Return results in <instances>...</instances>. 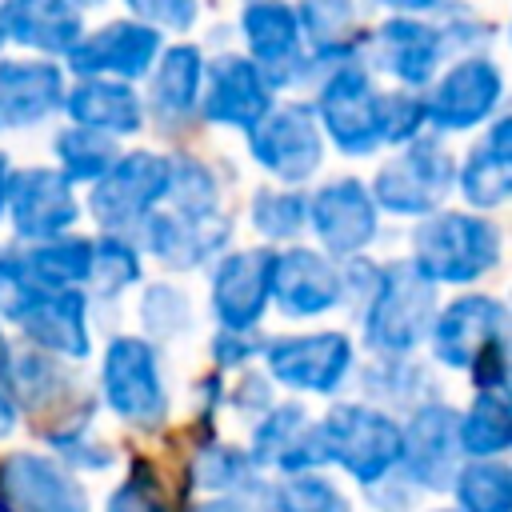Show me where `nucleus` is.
<instances>
[{"label":"nucleus","instance_id":"1","mask_svg":"<svg viewBox=\"0 0 512 512\" xmlns=\"http://www.w3.org/2000/svg\"><path fill=\"white\" fill-rule=\"evenodd\" d=\"M504 256V232L480 216L460 208H440L412 228V268L428 284H472L484 280Z\"/></svg>","mask_w":512,"mask_h":512},{"label":"nucleus","instance_id":"2","mask_svg":"<svg viewBox=\"0 0 512 512\" xmlns=\"http://www.w3.org/2000/svg\"><path fill=\"white\" fill-rule=\"evenodd\" d=\"M436 316V284H428L408 260L380 264L368 300L360 304V332L376 356H408L428 340Z\"/></svg>","mask_w":512,"mask_h":512},{"label":"nucleus","instance_id":"3","mask_svg":"<svg viewBox=\"0 0 512 512\" xmlns=\"http://www.w3.org/2000/svg\"><path fill=\"white\" fill-rule=\"evenodd\" d=\"M328 464H340L356 484L372 488L400 472V424L368 400H340L320 416Z\"/></svg>","mask_w":512,"mask_h":512},{"label":"nucleus","instance_id":"4","mask_svg":"<svg viewBox=\"0 0 512 512\" xmlns=\"http://www.w3.org/2000/svg\"><path fill=\"white\" fill-rule=\"evenodd\" d=\"M452 188H456L452 152L440 144V136H416L376 168L368 196H372L376 212L424 220L444 208Z\"/></svg>","mask_w":512,"mask_h":512},{"label":"nucleus","instance_id":"5","mask_svg":"<svg viewBox=\"0 0 512 512\" xmlns=\"http://www.w3.org/2000/svg\"><path fill=\"white\" fill-rule=\"evenodd\" d=\"M164 196H168V152L132 148L120 152L116 164L92 184L88 212L104 232L128 236L164 204Z\"/></svg>","mask_w":512,"mask_h":512},{"label":"nucleus","instance_id":"6","mask_svg":"<svg viewBox=\"0 0 512 512\" xmlns=\"http://www.w3.org/2000/svg\"><path fill=\"white\" fill-rule=\"evenodd\" d=\"M100 400L136 428H156L168 412L160 356L148 336H112L100 360Z\"/></svg>","mask_w":512,"mask_h":512},{"label":"nucleus","instance_id":"7","mask_svg":"<svg viewBox=\"0 0 512 512\" xmlns=\"http://www.w3.org/2000/svg\"><path fill=\"white\" fill-rule=\"evenodd\" d=\"M316 124L344 156H372L380 148V88L368 68L348 60L324 72L316 92Z\"/></svg>","mask_w":512,"mask_h":512},{"label":"nucleus","instance_id":"8","mask_svg":"<svg viewBox=\"0 0 512 512\" xmlns=\"http://www.w3.org/2000/svg\"><path fill=\"white\" fill-rule=\"evenodd\" d=\"M248 156L284 188L312 180L324 164V132L316 124L312 104H300V100L272 104L248 128Z\"/></svg>","mask_w":512,"mask_h":512},{"label":"nucleus","instance_id":"9","mask_svg":"<svg viewBox=\"0 0 512 512\" xmlns=\"http://www.w3.org/2000/svg\"><path fill=\"white\" fill-rule=\"evenodd\" d=\"M424 120L436 132H468L496 116L504 100V72L492 56L472 52L456 56L436 80L424 88Z\"/></svg>","mask_w":512,"mask_h":512},{"label":"nucleus","instance_id":"10","mask_svg":"<svg viewBox=\"0 0 512 512\" xmlns=\"http://www.w3.org/2000/svg\"><path fill=\"white\" fill-rule=\"evenodd\" d=\"M364 56L376 72L392 76L400 88L420 92L436 80V72L452 52L440 16H384L368 36Z\"/></svg>","mask_w":512,"mask_h":512},{"label":"nucleus","instance_id":"11","mask_svg":"<svg viewBox=\"0 0 512 512\" xmlns=\"http://www.w3.org/2000/svg\"><path fill=\"white\" fill-rule=\"evenodd\" d=\"M264 368L268 380L292 388V392H316L332 396L356 368V348L344 332H296V336H272L264 340Z\"/></svg>","mask_w":512,"mask_h":512},{"label":"nucleus","instance_id":"12","mask_svg":"<svg viewBox=\"0 0 512 512\" xmlns=\"http://www.w3.org/2000/svg\"><path fill=\"white\" fill-rule=\"evenodd\" d=\"M240 36H244L248 60L260 68V76L268 80L272 92L312 80L316 64H312V56L304 48V36H300L292 4H284V0H252V4H244Z\"/></svg>","mask_w":512,"mask_h":512},{"label":"nucleus","instance_id":"13","mask_svg":"<svg viewBox=\"0 0 512 512\" xmlns=\"http://www.w3.org/2000/svg\"><path fill=\"white\" fill-rule=\"evenodd\" d=\"M460 456L464 452L456 436V408L440 396L416 404L408 412V424H400V476L408 480V488L448 492Z\"/></svg>","mask_w":512,"mask_h":512},{"label":"nucleus","instance_id":"14","mask_svg":"<svg viewBox=\"0 0 512 512\" xmlns=\"http://www.w3.org/2000/svg\"><path fill=\"white\" fill-rule=\"evenodd\" d=\"M308 228L320 240V252L332 260H352L360 256L380 228V212L368 196V184L356 176H336L324 180L308 196Z\"/></svg>","mask_w":512,"mask_h":512},{"label":"nucleus","instance_id":"15","mask_svg":"<svg viewBox=\"0 0 512 512\" xmlns=\"http://www.w3.org/2000/svg\"><path fill=\"white\" fill-rule=\"evenodd\" d=\"M160 48H164V40L156 28H148L132 16H120V20L100 24L96 32H84L64 60H68L72 76H104V80L132 84V80L148 76Z\"/></svg>","mask_w":512,"mask_h":512},{"label":"nucleus","instance_id":"16","mask_svg":"<svg viewBox=\"0 0 512 512\" xmlns=\"http://www.w3.org/2000/svg\"><path fill=\"white\" fill-rule=\"evenodd\" d=\"M268 300H276V308L292 320H312L344 304V276L320 248L288 244L284 252H272Z\"/></svg>","mask_w":512,"mask_h":512},{"label":"nucleus","instance_id":"17","mask_svg":"<svg viewBox=\"0 0 512 512\" xmlns=\"http://www.w3.org/2000/svg\"><path fill=\"white\" fill-rule=\"evenodd\" d=\"M504 332H508V308L496 296L468 292V296H456L444 308H436L432 328H428V348H432L436 364L468 372L484 348L504 340Z\"/></svg>","mask_w":512,"mask_h":512},{"label":"nucleus","instance_id":"18","mask_svg":"<svg viewBox=\"0 0 512 512\" xmlns=\"http://www.w3.org/2000/svg\"><path fill=\"white\" fill-rule=\"evenodd\" d=\"M252 468H276L280 476H300V472H320L328 464L320 420L308 416L300 400L272 404L264 416H256L252 444H248Z\"/></svg>","mask_w":512,"mask_h":512},{"label":"nucleus","instance_id":"19","mask_svg":"<svg viewBox=\"0 0 512 512\" xmlns=\"http://www.w3.org/2000/svg\"><path fill=\"white\" fill-rule=\"evenodd\" d=\"M272 104H276V92L244 52H220L204 60V84L196 104L204 120L248 132Z\"/></svg>","mask_w":512,"mask_h":512},{"label":"nucleus","instance_id":"20","mask_svg":"<svg viewBox=\"0 0 512 512\" xmlns=\"http://www.w3.org/2000/svg\"><path fill=\"white\" fill-rule=\"evenodd\" d=\"M4 216L12 220L24 244H36V240L64 236L80 216V200H76V188L56 168H24V172H12Z\"/></svg>","mask_w":512,"mask_h":512},{"label":"nucleus","instance_id":"21","mask_svg":"<svg viewBox=\"0 0 512 512\" xmlns=\"http://www.w3.org/2000/svg\"><path fill=\"white\" fill-rule=\"evenodd\" d=\"M136 232H140L144 252H152L160 264L184 272V268H200V264L216 260L228 248L232 220H228V212L188 216L176 208H156Z\"/></svg>","mask_w":512,"mask_h":512},{"label":"nucleus","instance_id":"22","mask_svg":"<svg viewBox=\"0 0 512 512\" xmlns=\"http://www.w3.org/2000/svg\"><path fill=\"white\" fill-rule=\"evenodd\" d=\"M272 252L260 248H236L216 260L212 272V316L228 332H252L268 308V280H272Z\"/></svg>","mask_w":512,"mask_h":512},{"label":"nucleus","instance_id":"23","mask_svg":"<svg viewBox=\"0 0 512 512\" xmlns=\"http://www.w3.org/2000/svg\"><path fill=\"white\" fill-rule=\"evenodd\" d=\"M0 488L8 512H88V492L56 456L12 452L0 460Z\"/></svg>","mask_w":512,"mask_h":512},{"label":"nucleus","instance_id":"24","mask_svg":"<svg viewBox=\"0 0 512 512\" xmlns=\"http://www.w3.org/2000/svg\"><path fill=\"white\" fill-rule=\"evenodd\" d=\"M88 304L92 300L84 288H56V292L40 288L16 324L36 352H44L52 360H84L92 352Z\"/></svg>","mask_w":512,"mask_h":512},{"label":"nucleus","instance_id":"25","mask_svg":"<svg viewBox=\"0 0 512 512\" xmlns=\"http://www.w3.org/2000/svg\"><path fill=\"white\" fill-rule=\"evenodd\" d=\"M64 72L52 60H0V128L44 124L64 104Z\"/></svg>","mask_w":512,"mask_h":512},{"label":"nucleus","instance_id":"26","mask_svg":"<svg viewBox=\"0 0 512 512\" xmlns=\"http://www.w3.org/2000/svg\"><path fill=\"white\" fill-rule=\"evenodd\" d=\"M68 120L76 128H92L100 136H136L144 128V100L132 84L124 80H104V76H76L72 88H64Z\"/></svg>","mask_w":512,"mask_h":512},{"label":"nucleus","instance_id":"27","mask_svg":"<svg viewBox=\"0 0 512 512\" xmlns=\"http://www.w3.org/2000/svg\"><path fill=\"white\" fill-rule=\"evenodd\" d=\"M0 28L4 40L40 56H68L84 36V20L68 0H0Z\"/></svg>","mask_w":512,"mask_h":512},{"label":"nucleus","instance_id":"28","mask_svg":"<svg viewBox=\"0 0 512 512\" xmlns=\"http://www.w3.org/2000/svg\"><path fill=\"white\" fill-rule=\"evenodd\" d=\"M460 196L484 216L492 208H504L512 192V124L508 116H492L488 132L468 148L464 164L456 168Z\"/></svg>","mask_w":512,"mask_h":512},{"label":"nucleus","instance_id":"29","mask_svg":"<svg viewBox=\"0 0 512 512\" xmlns=\"http://www.w3.org/2000/svg\"><path fill=\"white\" fill-rule=\"evenodd\" d=\"M204 84V52L196 44H168L148 68V108L164 124H180L196 112Z\"/></svg>","mask_w":512,"mask_h":512},{"label":"nucleus","instance_id":"30","mask_svg":"<svg viewBox=\"0 0 512 512\" xmlns=\"http://www.w3.org/2000/svg\"><path fill=\"white\" fill-rule=\"evenodd\" d=\"M292 12L316 68H336L356 56L360 44L356 0H300Z\"/></svg>","mask_w":512,"mask_h":512},{"label":"nucleus","instance_id":"31","mask_svg":"<svg viewBox=\"0 0 512 512\" xmlns=\"http://www.w3.org/2000/svg\"><path fill=\"white\" fill-rule=\"evenodd\" d=\"M24 276L44 288V292H56V288H84L88 280V260H92V240L84 236H52V240H36V244H24V248H12Z\"/></svg>","mask_w":512,"mask_h":512},{"label":"nucleus","instance_id":"32","mask_svg":"<svg viewBox=\"0 0 512 512\" xmlns=\"http://www.w3.org/2000/svg\"><path fill=\"white\" fill-rule=\"evenodd\" d=\"M460 452L468 460H496L512 444V416L504 392H476V400L456 412Z\"/></svg>","mask_w":512,"mask_h":512},{"label":"nucleus","instance_id":"33","mask_svg":"<svg viewBox=\"0 0 512 512\" xmlns=\"http://www.w3.org/2000/svg\"><path fill=\"white\" fill-rule=\"evenodd\" d=\"M360 384H364L368 400H376V408H384V404L416 408L424 400H436L432 372L408 356H376V364H368L360 372Z\"/></svg>","mask_w":512,"mask_h":512},{"label":"nucleus","instance_id":"34","mask_svg":"<svg viewBox=\"0 0 512 512\" xmlns=\"http://www.w3.org/2000/svg\"><path fill=\"white\" fill-rule=\"evenodd\" d=\"M52 156H56V172L76 188V184H96L112 164H116V156H120V148H116V140L112 136H100V132H92V128H64V132H56V140H52Z\"/></svg>","mask_w":512,"mask_h":512},{"label":"nucleus","instance_id":"35","mask_svg":"<svg viewBox=\"0 0 512 512\" xmlns=\"http://www.w3.org/2000/svg\"><path fill=\"white\" fill-rule=\"evenodd\" d=\"M136 280H140V248L128 236L104 232L100 240H92V260H88V280H84L88 300L92 296L96 300H116Z\"/></svg>","mask_w":512,"mask_h":512},{"label":"nucleus","instance_id":"36","mask_svg":"<svg viewBox=\"0 0 512 512\" xmlns=\"http://www.w3.org/2000/svg\"><path fill=\"white\" fill-rule=\"evenodd\" d=\"M456 512H512V472L496 460H464L452 476Z\"/></svg>","mask_w":512,"mask_h":512},{"label":"nucleus","instance_id":"37","mask_svg":"<svg viewBox=\"0 0 512 512\" xmlns=\"http://www.w3.org/2000/svg\"><path fill=\"white\" fill-rule=\"evenodd\" d=\"M164 204L176 208V212H188V216L224 212L216 172L204 160L188 156V152H168V196H164Z\"/></svg>","mask_w":512,"mask_h":512},{"label":"nucleus","instance_id":"38","mask_svg":"<svg viewBox=\"0 0 512 512\" xmlns=\"http://www.w3.org/2000/svg\"><path fill=\"white\" fill-rule=\"evenodd\" d=\"M264 504L268 512H352L348 496L320 472H300L268 484Z\"/></svg>","mask_w":512,"mask_h":512},{"label":"nucleus","instance_id":"39","mask_svg":"<svg viewBox=\"0 0 512 512\" xmlns=\"http://www.w3.org/2000/svg\"><path fill=\"white\" fill-rule=\"evenodd\" d=\"M252 228L268 248L296 240L308 228V196H300L296 188H260L252 196Z\"/></svg>","mask_w":512,"mask_h":512},{"label":"nucleus","instance_id":"40","mask_svg":"<svg viewBox=\"0 0 512 512\" xmlns=\"http://www.w3.org/2000/svg\"><path fill=\"white\" fill-rule=\"evenodd\" d=\"M252 480H260V472L252 468L248 452L232 448V444H208L200 456H196V484L212 496H228V492H240L248 488Z\"/></svg>","mask_w":512,"mask_h":512},{"label":"nucleus","instance_id":"41","mask_svg":"<svg viewBox=\"0 0 512 512\" xmlns=\"http://www.w3.org/2000/svg\"><path fill=\"white\" fill-rule=\"evenodd\" d=\"M424 128H428V120H424L420 92H408V88L380 92V144L404 148L408 140L424 136Z\"/></svg>","mask_w":512,"mask_h":512},{"label":"nucleus","instance_id":"42","mask_svg":"<svg viewBox=\"0 0 512 512\" xmlns=\"http://www.w3.org/2000/svg\"><path fill=\"white\" fill-rule=\"evenodd\" d=\"M140 320L148 328V336L156 340H172L192 324V308L188 296L176 284H148L144 300H140Z\"/></svg>","mask_w":512,"mask_h":512},{"label":"nucleus","instance_id":"43","mask_svg":"<svg viewBox=\"0 0 512 512\" xmlns=\"http://www.w3.org/2000/svg\"><path fill=\"white\" fill-rule=\"evenodd\" d=\"M132 20L156 28V32H184L196 24L200 0H124Z\"/></svg>","mask_w":512,"mask_h":512},{"label":"nucleus","instance_id":"44","mask_svg":"<svg viewBox=\"0 0 512 512\" xmlns=\"http://www.w3.org/2000/svg\"><path fill=\"white\" fill-rule=\"evenodd\" d=\"M104 512H168L156 480L148 468H136L112 496H108V508Z\"/></svg>","mask_w":512,"mask_h":512},{"label":"nucleus","instance_id":"45","mask_svg":"<svg viewBox=\"0 0 512 512\" xmlns=\"http://www.w3.org/2000/svg\"><path fill=\"white\" fill-rule=\"evenodd\" d=\"M264 352V340H256L252 332H228V328H220L216 336H212V360H216V368L220 372H228V368H244L252 356H260Z\"/></svg>","mask_w":512,"mask_h":512},{"label":"nucleus","instance_id":"46","mask_svg":"<svg viewBox=\"0 0 512 512\" xmlns=\"http://www.w3.org/2000/svg\"><path fill=\"white\" fill-rule=\"evenodd\" d=\"M228 404L244 416H264L272 408V380L264 372H244L240 384L228 392Z\"/></svg>","mask_w":512,"mask_h":512},{"label":"nucleus","instance_id":"47","mask_svg":"<svg viewBox=\"0 0 512 512\" xmlns=\"http://www.w3.org/2000/svg\"><path fill=\"white\" fill-rule=\"evenodd\" d=\"M376 4H384L392 16H428V12L444 8L448 0H376Z\"/></svg>","mask_w":512,"mask_h":512},{"label":"nucleus","instance_id":"48","mask_svg":"<svg viewBox=\"0 0 512 512\" xmlns=\"http://www.w3.org/2000/svg\"><path fill=\"white\" fill-rule=\"evenodd\" d=\"M16 420H20V404L12 400V392H8V384L0 380V440L16 428Z\"/></svg>","mask_w":512,"mask_h":512},{"label":"nucleus","instance_id":"49","mask_svg":"<svg viewBox=\"0 0 512 512\" xmlns=\"http://www.w3.org/2000/svg\"><path fill=\"white\" fill-rule=\"evenodd\" d=\"M8 184H12V164L0 152V216H4V204H8Z\"/></svg>","mask_w":512,"mask_h":512},{"label":"nucleus","instance_id":"50","mask_svg":"<svg viewBox=\"0 0 512 512\" xmlns=\"http://www.w3.org/2000/svg\"><path fill=\"white\" fill-rule=\"evenodd\" d=\"M68 4H72V8H76V12H80V8H100V4H104V0H68Z\"/></svg>","mask_w":512,"mask_h":512},{"label":"nucleus","instance_id":"51","mask_svg":"<svg viewBox=\"0 0 512 512\" xmlns=\"http://www.w3.org/2000/svg\"><path fill=\"white\" fill-rule=\"evenodd\" d=\"M8 356H12V352H8V340H4V332H0V372H4V364H8Z\"/></svg>","mask_w":512,"mask_h":512},{"label":"nucleus","instance_id":"52","mask_svg":"<svg viewBox=\"0 0 512 512\" xmlns=\"http://www.w3.org/2000/svg\"><path fill=\"white\" fill-rule=\"evenodd\" d=\"M0 512H8V508H4V488H0Z\"/></svg>","mask_w":512,"mask_h":512},{"label":"nucleus","instance_id":"53","mask_svg":"<svg viewBox=\"0 0 512 512\" xmlns=\"http://www.w3.org/2000/svg\"><path fill=\"white\" fill-rule=\"evenodd\" d=\"M0 48H4V28H0Z\"/></svg>","mask_w":512,"mask_h":512},{"label":"nucleus","instance_id":"54","mask_svg":"<svg viewBox=\"0 0 512 512\" xmlns=\"http://www.w3.org/2000/svg\"><path fill=\"white\" fill-rule=\"evenodd\" d=\"M436 512H456V508H436Z\"/></svg>","mask_w":512,"mask_h":512},{"label":"nucleus","instance_id":"55","mask_svg":"<svg viewBox=\"0 0 512 512\" xmlns=\"http://www.w3.org/2000/svg\"><path fill=\"white\" fill-rule=\"evenodd\" d=\"M244 4H252V0H244Z\"/></svg>","mask_w":512,"mask_h":512}]
</instances>
